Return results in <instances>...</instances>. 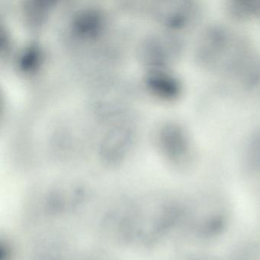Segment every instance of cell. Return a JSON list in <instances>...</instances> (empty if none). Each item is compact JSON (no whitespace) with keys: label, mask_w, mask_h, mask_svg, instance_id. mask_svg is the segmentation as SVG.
Listing matches in <instances>:
<instances>
[{"label":"cell","mask_w":260,"mask_h":260,"mask_svg":"<svg viewBox=\"0 0 260 260\" xmlns=\"http://www.w3.org/2000/svg\"><path fill=\"white\" fill-rule=\"evenodd\" d=\"M15 251L10 240L2 239L0 241V260H14Z\"/></svg>","instance_id":"obj_2"},{"label":"cell","mask_w":260,"mask_h":260,"mask_svg":"<svg viewBox=\"0 0 260 260\" xmlns=\"http://www.w3.org/2000/svg\"><path fill=\"white\" fill-rule=\"evenodd\" d=\"M182 211L170 196L145 194L119 202L106 216L105 226L121 243L150 247L170 234L182 217Z\"/></svg>","instance_id":"obj_1"}]
</instances>
